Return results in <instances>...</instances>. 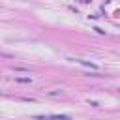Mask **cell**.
<instances>
[{
  "instance_id": "6da1fadb",
  "label": "cell",
  "mask_w": 120,
  "mask_h": 120,
  "mask_svg": "<svg viewBox=\"0 0 120 120\" xmlns=\"http://www.w3.org/2000/svg\"><path fill=\"white\" fill-rule=\"evenodd\" d=\"M34 120H71V118L68 114H60V116L58 114H52V116H39L38 114V116H34Z\"/></svg>"
},
{
  "instance_id": "7a4b0ae2",
  "label": "cell",
  "mask_w": 120,
  "mask_h": 120,
  "mask_svg": "<svg viewBox=\"0 0 120 120\" xmlns=\"http://www.w3.org/2000/svg\"><path fill=\"white\" fill-rule=\"evenodd\" d=\"M73 62H77V64H82V66H88V68H92V69H98V66H96V64H92V62H88V60H81V58H75Z\"/></svg>"
},
{
  "instance_id": "3957f363",
  "label": "cell",
  "mask_w": 120,
  "mask_h": 120,
  "mask_svg": "<svg viewBox=\"0 0 120 120\" xmlns=\"http://www.w3.org/2000/svg\"><path fill=\"white\" fill-rule=\"evenodd\" d=\"M17 82H30V77H15Z\"/></svg>"
}]
</instances>
